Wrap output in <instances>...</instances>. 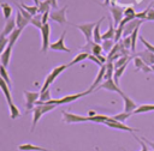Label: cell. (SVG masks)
I'll use <instances>...</instances> for the list:
<instances>
[{
  "instance_id": "cell-1",
  "label": "cell",
  "mask_w": 154,
  "mask_h": 151,
  "mask_svg": "<svg viewBox=\"0 0 154 151\" xmlns=\"http://www.w3.org/2000/svg\"><path fill=\"white\" fill-rule=\"evenodd\" d=\"M67 67H69L67 65H59V66L54 67V68L51 71V73H48V76L46 77V79H45V81H43V84H42V86H41V89H40V92H43V91L48 90L49 86H51V85L53 84V81L55 80V78H57L60 73H63Z\"/></svg>"
},
{
  "instance_id": "cell-2",
  "label": "cell",
  "mask_w": 154,
  "mask_h": 151,
  "mask_svg": "<svg viewBox=\"0 0 154 151\" xmlns=\"http://www.w3.org/2000/svg\"><path fill=\"white\" fill-rule=\"evenodd\" d=\"M24 98H25V109L29 111L35 108L34 105H36V102L40 99V91H28L24 90Z\"/></svg>"
},
{
  "instance_id": "cell-3",
  "label": "cell",
  "mask_w": 154,
  "mask_h": 151,
  "mask_svg": "<svg viewBox=\"0 0 154 151\" xmlns=\"http://www.w3.org/2000/svg\"><path fill=\"white\" fill-rule=\"evenodd\" d=\"M61 115H63V120L65 123H77V122H87L90 121L89 116H83V115H78V114H73L66 110H61Z\"/></svg>"
},
{
  "instance_id": "cell-4",
  "label": "cell",
  "mask_w": 154,
  "mask_h": 151,
  "mask_svg": "<svg viewBox=\"0 0 154 151\" xmlns=\"http://www.w3.org/2000/svg\"><path fill=\"white\" fill-rule=\"evenodd\" d=\"M109 12H111V16H112V19H113V24L118 28L120 22L123 20L124 18V12H125V7L124 6H116V5H111L108 7Z\"/></svg>"
},
{
  "instance_id": "cell-5",
  "label": "cell",
  "mask_w": 154,
  "mask_h": 151,
  "mask_svg": "<svg viewBox=\"0 0 154 151\" xmlns=\"http://www.w3.org/2000/svg\"><path fill=\"white\" fill-rule=\"evenodd\" d=\"M96 23H97V22L83 23V24L76 25V28L79 29V30L82 31V34L84 35L87 42H91V41H93V32H94V29H95V26H96Z\"/></svg>"
},
{
  "instance_id": "cell-6",
  "label": "cell",
  "mask_w": 154,
  "mask_h": 151,
  "mask_svg": "<svg viewBox=\"0 0 154 151\" xmlns=\"http://www.w3.org/2000/svg\"><path fill=\"white\" fill-rule=\"evenodd\" d=\"M49 36H51V25L47 23V24H43V28L41 29V37H42L41 52H42V53H47L48 48L51 47Z\"/></svg>"
},
{
  "instance_id": "cell-7",
  "label": "cell",
  "mask_w": 154,
  "mask_h": 151,
  "mask_svg": "<svg viewBox=\"0 0 154 151\" xmlns=\"http://www.w3.org/2000/svg\"><path fill=\"white\" fill-rule=\"evenodd\" d=\"M66 10H67V5H65L63 8L60 10H54L51 12V19L59 23L60 25H65L67 23V19H66Z\"/></svg>"
},
{
  "instance_id": "cell-8",
  "label": "cell",
  "mask_w": 154,
  "mask_h": 151,
  "mask_svg": "<svg viewBox=\"0 0 154 151\" xmlns=\"http://www.w3.org/2000/svg\"><path fill=\"white\" fill-rule=\"evenodd\" d=\"M65 35H66V30H64V31L61 32L60 38H58L57 41H54L53 43H51L49 49H52V50H58V52H66V53H70L71 50L65 46V42H64Z\"/></svg>"
},
{
  "instance_id": "cell-9",
  "label": "cell",
  "mask_w": 154,
  "mask_h": 151,
  "mask_svg": "<svg viewBox=\"0 0 154 151\" xmlns=\"http://www.w3.org/2000/svg\"><path fill=\"white\" fill-rule=\"evenodd\" d=\"M105 125H106L107 127H109V128H116V129H120V131H126V132H130V133H134V131H138L137 128H132V127H130V126H128V125H125V123H123V122L116 121L113 117H112L109 121L105 122Z\"/></svg>"
},
{
  "instance_id": "cell-10",
  "label": "cell",
  "mask_w": 154,
  "mask_h": 151,
  "mask_svg": "<svg viewBox=\"0 0 154 151\" xmlns=\"http://www.w3.org/2000/svg\"><path fill=\"white\" fill-rule=\"evenodd\" d=\"M100 89H105V90H107V91H111V92H117V93H119V95H122L123 93V91H122V89L118 86V84L114 81V79H108V80H105L95 91H97V90H100Z\"/></svg>"
},
{
  "instance_id": "cell-11",
  "label": "cell",
  "mask_w": 154,
  "mask_h": 151,
  "mask_svg": "<svg viewBox=\"0 0 154 151\" xmlns=\"http://www.w3.org/2000/svg\"><path fill=\"white\" fill-rule=\"evenodd\" d=\"M17 29V23H16V18H13V17H11L10 19H7L6 20V23H5V26H4V29H2V31H1V37H8L14 30Z\"/></svg>"
},
{
  "instance_id": "cell-12",
  "label": "cell",
  "mask_w": 154,
  "mask_h": 151,
  "mask_svg": "<svg viewBox=\"0 0 154 151\" xmlns=\"http://www.w3.org/2000/svg\"><path fill=\"white\" fill-rule=\"evenodd\" d=\"M105 74H106V65H103V66L100 67V70H99V72H97V74H96V77H95L93 84L90 85L89 90H90L91 92L95 91V90L102 84V80L105 79Z\"/></svg>"
},
{
  "instance_id": "cell-13",
  "label": "cell",
  "mask_w": 154,
  "mask_h": 151,
  "mask_svg": "<svg viewBox=\"0 0 154 151\" xmlns=\"http://www.w3.org/2000/svg\"><path fill=\"white\" fill-rule=\"evenodd\" d=\"M120 96H122V98H123V101H124V111H125V113H132V114H134V111L138 108L137 104L135 103V101L131 99L129 96H126L124 92H123Z\"/></svg>"
},
{
  "instance_id": "cell-14",
  "label": "cell",
  "mask_w": 154,
  "mask_h": 151,
  "mask_svg": "<svg viewBox=\"0 0 154 151\" xmlns=\"http://www.w3.org/2000/svg\"><path fill=\"white\" fill-rule=\"evenodd\" d=\"M135 56L141 58V59L144 61V64L148 65V66H153V65H154V53L150 52V50H148V49H146V50H143V52L136 53Z\"/></svg>"
},
{
  "instance_id": "cell-15",
  "label": "cell",
  "mask_w": 154,
  "mask_h": 151,
  "mask_svg": "<svg viewBox=\"0 0 154 151\" xmlns=\"http://www.w3.org/2000/svg\"><path fill=\"white\" fill-rule=\"evenodd\" d=\"M143 20L141 19H134L131 20L130 23H128L125 26H124V34H123V37H126V36H130L137 28H140V25L142 24Z\"/></svg>"
},
{
  "instance_id": "cell-16",
  "label": "cell",
  "mask_w": 154,
  "mask_h": 151,
  "mask_svg": "<svg viewBox=\"0 0 154 151\" xmlns=\"http://www.w3.org/2000/svg\"><path fill=\"white\" fill-rule=\"evenodd\" d=\"M12 49H13V46H12V44H8V46L6 47V49H5L2 53H0V61H1V66L7 67V66L10 65Z\"/></svg>"
},
{
  "instance_id": "cell-17",
  "label": "cell",
  "mask_w": 154,
  "mask_h": 151,
  "mask_svg": "<svg viewBox=\"0 0 154 151\" xmlns=\"http://www.w3.org/2000/svg\"><path fill=\"white\" fill-rule=\"evenodd\" d=\"M0 87L4 92V96L7 101V104H12L13 103V98H12V95H11V87L7 85V83L4 80V79H0Z\"/></svg>"
},
{
  "instance_id": "cell-18",
  "label": "cell",
  "mask_w": 154,
  "mask_h": 151,
  "mask_svg": "<svg viewBox=\"0 0 154 151\" xmlns=\"http://www.w3.org/2000/svg\"><path fill=\"white\" fill-rule=\"evenodd\" d=\"M134 65H135V68H136V70H141V71H143L144 73H150V72H153V71H152V67L148 66V65H146L144 61H143L141 58H138V56H135V59H134Z\"/></svg>"
},
{
  "instance_id": "cell-19",
  "label": "cell",
  "mask_w": 154,
  "mask_h": 151,
  "mask_svg": "<svg viewBox=\"0 0 154 151\" xmlns=\"http://www.w3.org/2000/svg\"><path fill=\"white\" fill-rule=\"evenodd\" d=\"M43 115L40 105H36L34 109H32V122H31V128H30V132H34L35 131V127L38 122V120L41 119V116Z\"/></svg>"
},
{
  "instance_id": "cell-20",
  "label": "cell",
  "mask_w": 154,
  "mask_h": 151,
  "mask_svg": "<svg viewBox=\"0 0 154 151\" xmlns=\"http://www.w3.org/2000/svg\"><path fill=\"white\" fill-rule=\"evenodd\" d=\"M103 20H105V17H101V18L97 20L96 26H95L94 32H93V41H94L95 43H99V44L102 43V35L100 34V25H101V23H102Z\"/></svg>"
},
{
  "instance_id": "cell-21",
  "label": "cell",
  "mask_w": 154,
  "mask_h": 151,
  "mask_svg": "<svg viewBox=\"0 0 154 151\" xmlns=\"http://www.w3.org/2000/svg\"><path fill=\"white\" fill-rule=\"evenodd\" d=\"M18 150H20V151H54V150H49V149H46V147L36 146V145H32V144H29V143L18 145Z\"/></svg>"
},
{
  "instance_id": "cell-22",
  "label": "cell",
  "mask_w": 154,
  "mask_h": 151,
  "mask_svg": "<svg viewBox=\"0 0 154 151\" xmlns=\"http://www.w3.org/2000/svg\"><path fill=\"white\" fill-rule=\"evenodd\" d=\"M89 55H90V53H88V52L78 53V54H77V55L71 60V62H70V64H67V66H69V67H71V66H73V65L78 64V62H82V61L87 60V59L89 58Z\"/></svg>"
},
{
  "instance_id": "cell-23",
  "label": "cell",
  "mask_w": 154,
  "mask_h": 151,
  "mask_svg": "<svg viewBox=\"0 0 154 151\" xmlns=\"http://www.w3.org/2000/svg\"><path fill=\"white\" fill-rule=\"evenodd\" d=\"M114 35H116V30H114V24L112 22L108 23V29L107 31H105L102 34V41L106 40H113L114 41Z\"/></svg>"
},
{
  "instance_id": "cell-24",
  "label": "cell",
  "mask_w": 154,
  "mask_h": 151,
  "mask_svg": "<svg viewBox=\"0 0 154 151\" xmlns=\"http://www.w3.org/2000/svg\"><path fill=\"white\" fill-rule=\"evenodd\" d=\"M14 18H16L17 28H18V29H22V30H23V29H24V28L30 23L26 18H24V17L22 16V13H20L19 11H17V13H16V17H14Z\"/></svg>"
},
{
  "instance_id": "cell-25",
  "label": "cell",
  "mask_w": 154,
  "mask_h": 151,
  "mask_svg": "<svg viewBox=\"0 0 154 151\" xmlns=\"http://www.w3.org/2000/svg\"><path fill=\"white\" fill-rule=\"evenodd\" d=\"M38 13L40 14H43L45 12H51V7H52V5H51V1L49 0H43V1H40V4H38Z\"/></svg>"
},
{
  "instance_id": "cell-26",
  "label": "cell",
  "mask_w": 154,
  "mask_h": 151,
  "mask_svg": "<svg viewBox=\"0 0 154 151\" xmlns=\"http://www.w3.org/2000/svg\"><path fill=\"white\" fill-rule=\"evenodd\" d=\"M149 111H154V104H141L134 111V114H143V113H149Z\"/></svg>"
},
{
  "instance_id": "cell-27",
  "label": "cell",
  "mask_w": 154,
  "mask_h": 151,
  "mask_svg": "<svg viewBox=\"0 0 154 151\" xmlns=\"http://www.w3.org/2000/svg\"><path fill=\"white\" fill-rule=\"evenodd\" d=\"M8 110H10V117L12 120H16V119H18L20 116V110L18 109V107L14 103L8 104Z\"/></svg>"
},
{
  "instance_id": "cell-28",
  "label": "cell",
  "mask_w": 154,
  "mask_h": 151,
  "mask_svg": "<svg viewBox=\"0 0 154 151\" xmlns=\"http://www.w3.org/2000/svg\"><path fill=\"white\" fill-rule=\"evenodd\" d=\"M30 24H32L35 28H37L40 31H41V29L43 28V22H42V14H36V16H34L32 17V19L30 20Z\"/></svg>"
},
{
  "instance_id": "cell-29",
  "label": "cell",
  "mask_w": 154,
  "mask_h": 151,
  "mask_svg": "<svg viewBox=\"0 0 154 151\" xmlns=\"http://www.w3.org/2000/svg\"><path fill=\"white\" fill-rule=\"evenodd\" d=\"M0 76H1V79H4L7 83V85L11 87L12 86V79H11V77H10V74H8V72H7L5 66H0Z\"/></svg>"
},
{
  "instance_id": "cell-30",
  "label": "cell",
  "mask_w": 154,
  "mask_h": 151,
  "mask_svg": "<svg viewBox=\"0 0 154 151\" xmlns=\"http://www.w3.org/2000/svg\"><path fill=\"white\" fill-rule=\"evenodd\" d=\"M1 10H2V14L5 17V19H10L12 16V6H10V4L7 2H2L1 4Z\"/></svg>"
},
{
  "instance_id": "cell-31",
  "label": "cell",
  "mask_w": 154,
  "mask_h": 151,
  "mask_svg": "<svg viewBox=\"0 0 154 151\" xmlns=\"http://www.w3.org/2000/svg\"><path fill=\"white\" fill-rule=\"evenodd\" d=\"M20 6H22L25 11H28L32 17L36 16V14H38V7H37L36 5H25L24 2L20 1Z\"/></svg>"
},
{
  "instance_id": "cell-32",
  "label": "cell",
  "mask_w": 154,
  "mask_h": 151,
  "mask_svg": "<svg viewBox=\"0 0 154 151\" xmlns=\"http://www.w3.org/2000/svg\"><path fill=\"white\" fill-rule=\"evenodd\" d=\"M101 46H102V49H103V52H106V53H109V52L113 49V47L116 46V42H114L113 40H106V41H102Z\"/></svg>"
},
{
  "instance_id": "cell-33",
  "label": "cell",
  "mask_w": 154,
  "mask_h": 151,
  "mask_svg": "<svg viewBox=\"0 0 154 151\" xmlns=\"http://www.w3.org/2000/svg\"><path fill=\"white\" fill-rule=\"evenodd\" d=\"M131 115H132V113H125V111H123V113H119V114L113 115L112 117H113L116 121H119V122H123V123H124V121H126Z\"/></svg>"
},
{
  "instance_id": "cell-34",
  "label": "cell",
  "mask_w": 154,
  "mask_h": 151,
  "mask_svg": "<svg viewBox=\"0 0 154 151\" xmlns=\"http://www.w3.org/2000/svg\"><path fill=\"white\" fill-rule=\"evenodd\" d=\"M22 31H23L22 29H18V28H17V29H16V30H14V31H13V32H12V34L8 36V41H10V43H8V44L14 46V43L17 42V40H18L19 35L22 34Z\"/></svg>"
},
{
  "instance_id": "cell-35",
  "label": "cell",
  "mask_w": 154,
  "mask_h": 151,
  "mask_svg": "<svg viewBox=\"0 0 154 151\" xmlns=\"http://www.w3.org/2000/svg\"><path fill=\"white\" fill-rule=\"evenodd\" d=\"M129 64V62H128ZM128 64H125L124 66H122V67H119V68H117L116 71H114V77H113V79H114V81L118 84V80H119V78L123 76V73L125 72V70H126V67H128Z\"/></svg>"
},
{
  "instance_id": "cell-36",
  "label": "cell",
  "mask_w": 154,
  "mask_h": 151,
  "mask_svg": "<svg viewBox=\"0 0 154 151\" xmlns=\"http://www.w3.org/2000/svg\"><path fill=\"white\" fill-rule=\"evenodd\" d=\"M120 44L125 48V49H131V44H132V41H131V36H126V37H123Z\"/></svg>"
},
{
  "instance_id": "cell-37",
  "label": "cell",
  "mask_w": 154,
  "mask_h": 151,
  "mask_svg": "<svg viewBox=\"0 0 154 151\" xmlns=\"http://www.w3.org/2000/svg\"><path fill=\"white\" fill-rule=\"evenodd\" d=\"M52 98H51V90L48 89V90H46V91H43V92H40V99L38 101H41V102H47V101H51Z\"/></svg>"
},
{
  "instance_id": "cell-38",
  "label": "cell",
  "mask_w": 154,
  "mask_h": 151,
  "mask_svg": "<svg viewBox=\"0 0 154 151\" xmlns=\"http://www.w3.org/2000/svg\"><path fill=\"white\" fill-rule=\"evenodd\" d=\"M102 52H103L102 46H101V44H99V43H95V44H94V47H93V49H91V54H93V55H95V56H99V55H101V54H102Z\"/></svg>"
},
{
  "instance_id": "cell-39",
  "label": "cell",
  "mask_w": 154,
  "mask_h": 151,
  "mask_svg": "<svg viewBox=\"0 0 154 151\" xmlns=\"http://www.w3.org/2000/svg\"><path fill=\"white\" fill-rule=\"evenodd\" d=\"M123 34H124V28H123V26L116 28V35H114V42H116V43L119 42V40L122 38Z\"/></svg>"
},
{
  "instance_id": "cell-40",
  "label": "cell",
  "mask_w": 154,
  "mask_h": 151,
  "mask_svg": "<svg viewBox=\"0 0 154 151\" xmlns=\"http://www.w3.org/2000/svg\"><path fill=\"white\" fill-rule=\"evenodd\" d=\"M8 43H10L8 37H1L0 36V53H2L6 49V47L8 46Z\"/></svg>"
},
{
  "instance_id": "cell-41",
  "label": "cell",
  "mask_w": 154,
  "mask_h": 151,
  "mask_svg": "<svg viewBox=\"0 0 154 151\" xmlns=\"http://www.w3.org/2000/svg\"><path fill=\"white\" fill-rule=\"evenodd\" d=\"M55 107H57L55 104H40V108H41V110H42L43 114H46V113L53 110Z\"/></svg>"
},
{
  "instance_id": "cell-42",
  "label": "cell",
  "mask_w": 154,
  "mask_h": 151,
  "mask_svg": "<svg viewBox=\"0 0 154 151\" xmlns=\"http://www.w3.org/2000/svg\"><path fill=\"white\" fill-rule=\"evenodd\" d=\"M18 11H19V12L22 13V16H23L24 18H26V19H28L29 22H30V20L32 19V16H31V14H30V13H29L28 11H25V10H24V8L22 7V6H19V5H18Z\"/></svg>"
},
{
  "instance_id": "cell-43",
  "label": "cell",
  "mask_w": 154,
  "mask_h": 151,
  "mask_svg": "<svg viewBox=\"0 0 154 151\" xmlns=\"http://www.w3.org/2000/svg\"><path fill=\"white\" fill-rule=\"evenodd\" d=\"M140 41L142 42V44H143L148 50H150V52H153V53H154V46H153V44H150L147 40H144V37H142V36H141V37H140Z\"/></svg>"
},
{
  "instance_id": "cell-44",
  "label": "cell",
  "mask_w": 154,
  "mask_h": 151,
  "mask_svg": "<svg viewBox=\"0 0 154 151\" xmlns=\"http://www.w3.org/2000/svg\"><path fill=\"white\" fill-rule=\"evenodd\" d=\"M148 11H149V8L144 10V11H142V12H138V13H136V19L146 20V17H147V14H148Z\"/></svg>"
},
{
  "instance_id": "cell-45",
  "label": "cell",
  "mask_w": 154,
  "mask_h": 151,
  "mask_svg": "<svg viewBox=\"0 0 154 151\" xmlns=\"http://www.w3.org/2000/svg\"><path fill=\"white\" fill-rule=\"evenodd\" d=\"M88 60H90V61H93V62H95V64H96V65H97L99 67H101V66H103V64H102V62H101V61H100V60H99V59H97V58H96L95 55H93V54H90V55H89V58H88Z\"/></svg>"
},
{
  "instance_id": "cell-46",
  "label": "cell",
  "mask_w": 154,
  "mask_h": 151,
  "mask_svg": "<svg viewBox=\"0 0 154 151\" xmlns=\"http://www.w3.org/2000/svg\"><path fill=\"white\" fill-rule=\"evenodd\" d=\"M148 8H149V11L146 17V20H154V8H152L150 6H148Z\"/></svg>"
},
{
  "instance_id": "cell-47",
  "label": "cell",
  "mask_w": 154,
  "mask_h": 151,
  "mask_svg": "<svg viewBox=\"0 0 154 151\" xmlns=\"http://www.w3.org/2000/svg\"><path fill=\"white\" fill-rule=\"evenodd\" d=\"M129 14H136V12H135V10H134V7H132V6H129V7H126V8H125L124 16H129Z\"/></svg>"
},
{
  "instance_id": "cell-48",
  "label": "cell",
  "mask_w": 154,
  "mask_h": 151,
  "mask_svg": "<svg viewBox=\"0 0 154 151\" xmlns=\"http://www.w3.org/2000/svg\"><path fill=\"white\" fill-rule=\"evenodd\" d=\"M137 139H138V138H137ZM138 143L141 144V150H140V151H149V150H148V145H147L142 139H141V140L138 139Z\"/></svg>"
},
{
  "instance_id": "cell-49",
  "label": "cell",
  "mask_w": 154,
  "mask_h": 151,
  "mask_svg": "<svg viewBox=\"0 0 154 151\" xmlns=\"http://www.w3.org/2000/svg\"><path fill=\"white\" fill-rule=\"evenodd\" d=\"M141 139H142V140H143V141H144V143H146V144H147L149 147H152V149L154 150V141H152V140H148V139H147V138H144V137H142Z\"/></svg>"
},
{
  "instance_id": "cell-50",
  "label": "cell",
  "mask_w": 154,
  "mask_h": 151,
  "mask_svg": "<svg viewBox=\"0 0 154 151\" xmlns=\"http://www.w3.org/2000/svg\"><path fill=\"white\" fill-rule=\"evenodd\" d=\"M49 1H51L52 7H54V8H57V7H58V0H49Z\"/></svg>"
},
{
  "instance_id": "cell-51",
  "label": "cell",
  "mask_w": 154,
  "mask_h": 151,
  "mask_svg": "<svg viewBox=\"0 0 154 151\" xmlns=\"http://www.w3.org/2000/svg\"><path fill=\"white\" fill-rule=\"evenodd\" d=\"M95 115H97L96 111H94V110H89V111H88V116L93 117V116H95Z\"/></svg>"
},
{
  "instance_id": "cell-52",
  "label": "cell",
  "mask_w": 154,
  "mask_h": 151,
  "mask_svg": "<svg viewBox=\"0 0 154 151\" xmlns=\"http://www.w3.org/2000/svg\"><path fill=\"white\" fill-rule=\"evenodd\" d=\"M32 1H34V4H35L36 6H38V4H40V1H41V0H32Z\"/></svg>"
},
{
  "instance_id": "cell-53",
  "label": "cell",
  "mask_w": 154,
  "mask_h": 151,
  "mask_svg": "<svg viewBox=\"0 0 154 151\" xmlns=\"http://www.w3.org/2000/svg\"><path fill=\"white\" fill-rule=\"evenodd\" d=\"M149 6H150V7H152V8H154V0H153V1H152V2H150V4H149Z\"/></svg>"
},
{
  "instance_id": "cell-54",
  "label": "cell",
  "mask_w": 154,
  "mask_h": 151,
  "mask_svg": "<svg viewBox=\"0 0 154 151\" xmlns=\"http://www.w3.org/2000/svg\"><path fill=\"white\" fill-rule=\"evenodd\" d=\"M114 2H116V0H111V4L112 5H114Z\"/></svg>"
},
{
  "instance_id": "cell-55",
  "label": "cell",
  "mask_w": 154,
  "mask_h": 151,
  "mask_svg": "<svg viewBox=\"0 0 154 151\" xmlns=\"http://www.w3.org/2000/svg\"><path fill=\"white\" fill-rule=\"evenodd\" d=\"M95 151H100V149H99L97 146H95Z\"/></svg>"
},
{
  "instance_id": "cell-56",
  "label": "cell",
  "mask_w": 154,
  "mask_h": 151,
  "mask_svg": "<svg viewBox=\"0 0 154 151\" xmlns=\"http://www.w3.org/2000/svg\"><path fill=\"white\" fill-rule=\"evenodd\" d=\"M150 67H152V71L154 72V65H153V66H150Z\"/></svg>"
}]
</instances>
